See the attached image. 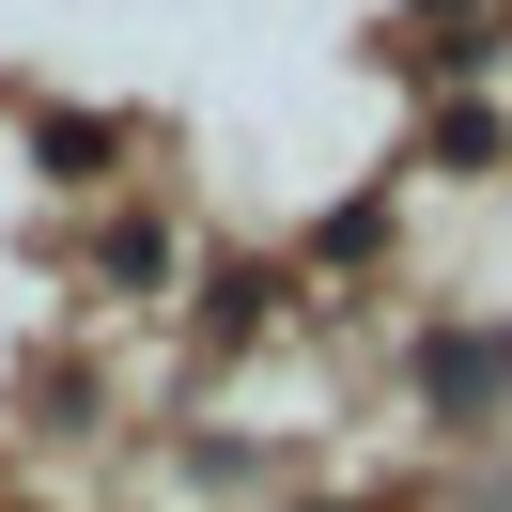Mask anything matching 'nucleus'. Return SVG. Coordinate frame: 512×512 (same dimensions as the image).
I'll use <instances>...</instances> for the list:
<instances>
[{"mask_svg":"<svg viewBox=\"0 0 512 512\" xmlns=\"http://www.w3.org/2000/svg\"><path fill=\"white\" fill-rule=\"evenodd\" d=\"M497 373H512V342H435V404H481Z\"/></svg>","mask_w":512,"mask_h":512,"instance_id":"f257e3e1","label":"nucleus"}]
</instances>
